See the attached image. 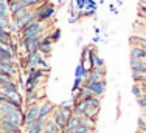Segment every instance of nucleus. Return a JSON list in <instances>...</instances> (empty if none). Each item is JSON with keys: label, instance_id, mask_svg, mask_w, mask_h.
<instances>
[{"label": "nucleus", "instance_id": "1", "mask_svg": "<svg viewBox=\"0 0 146 133\" xmlns=\"http://www.w3.org/2000/svg\"><path fill=\"white\" fill-rule=\"evenodd\" d=\"M39 108H40V104H37V102L27 107V111L23 113V118H22V124L25 127V132L39 119Z\"/></svg>", "mask_w": 146, "mask_h": 133}, {"label": "nucleus", "instance_id": "2", "mask_svg": "<svg viewBox=\"0 0 146 133\" xmlns=\"http://www.w3.org/2000/svg\"><path fill=\"white\" fill-rule=\"evenodd\" d=\"M42 34L39 36H30V37H23L20 39V45L23 47L27 54H33V53H37L39 51V47H40V40H42Z\"/></svg>", "mask_w": 146, "mask_h": 133}, {"label": "nucleus", "instance_id": "3", "mask_svg": "<svg viewBox=\"0 0 146 133\" xmlns=\"http://www.w3.org/2000/svg\"><path fill=\"white\" fill-rule=\"evenodd\" d=\"M44 33H45V23L34 20L33 23H30V25L20 33V39H23V37H30V36H39V34H44Z\"/></svg>", "mask_w": 146, "mask_h": 133}, {"label": "nucleus", "instance_id": "4", "mask_svg": "<svg viewBox=\"0 0 146 133\" xmlns=\"http://www.w3.org/2000/svg\"><path fill=\"white\" fill-rule=\"evenodd\" d=\"M82 88H87L90 90L95 96H98V97H101L104 92H106V80H101V82H89V80H84L82 82Z\"/></svg>", "mask_w": 146, "mask_h": 133}, {"label": "nucleus", "instance_id": "5", "mask_svg": "<svg viewBox=\"0 0 146 133\" xmlns=\"http://www.w3.org/2000/svg\"><path fill=\"white\" fill-rule=\"evenodd\" d=\"M0 73L14 79L17 76V68L14 61H0Z\"/></svg>", "mask_w": 146, "mask_h": 133}, {"label": "nucleus", "instance_id": "6", "mask_svg": "<svg viewBox=\"0 0 146 133\" xmlns=\"http://www.w3.org/2000/svg\"><path fill=\"white\" fill-rule=\"evenodd\" d=\"M54 13H56V9H54V5L53 3H48L47 6L40 11L39 14L36 16V20L37 22H42V23H45V22H48V20H51L54 17Z\"/></svg>", "mask_w": 146, "mask_h": 133}, {"label": "nucleus", "instance_id": "7", "mask_svg": "<svg viewBox=\"0 0 146 133\" xmlns=\"http://www.w3.org/2000/svg\"><path fill=\"white\" fill-rule=\"evenodd\" d=\"M51 118H53V121L54 124L58 125V128L59 130H64V127L67 125V121L64 119V115H62V108L59 107V105H54V108H53V111H51Z\"/></svg>", "mask_w": 146, "mask_h": 133}, {"label": "nucleus", "instance_id": "8", "mask_svg": "<svg viewBox=\"0 0 146 133\" xmlns=\"http://www.w3.org/2000/svg\"><path fill=\"white\" fill-rule=\"evenodd\" d=\"M34 14H33V11H30L28 14H27V16H23L22 19H19V20H16V22H13L16 25V28H17V31H19V33H22L23 30H25L27 26L30 25V23H33L34 22Z\"/></svg>", "mask_w": 146, "mask_h": 133}, {"label": "nucleus", "instance_id": "9", "mask_svg": "<svg viewBox=\"0 0 146 133\" xmlns=\"http://www.w3.org/2000/svg\"><path fill=\"white\" fill-rule=\"evenodd\" d=\"M53 108H54V105L50 102V101H44V102L40 104V108H39V119L47 121L48 116H51Z\"/></svg>", "mask_w": 146, "mask_h": 133}, {"label": "nucleus", "instance_id": "10", "mask_svg": "<svg viewBox=\"0 0 146 133\" xmlns=\"http://www.w3.org/2000/svg\"><path fill=\"white\" fill-rule=\"evenodd\" d=\"M129 65H131V70H132V71L140 73V74H145V76H146V62H145V61H140V59L131 57V59H129Z\"/></svg>", "mask_w": 146, "mask_h": 133}, {"label": "nucleus", "instance_id": "11", "mask_svg": "<svg viewBox=\"0 0 146 133\" xmlns=\"http://www.w3.org/2000/svg\"><path fill=\"white\" fill-rule=\"evenodd\" d=\"M53 45H54V42L50 39V36H45V37H42V40H40L39 51H40L44 56H50L51 50H53Z\"/></svg>", "mask_w": 146, "mask_h": 133}, {"label": "nucleus", "instance_id": "12", "mask_svg": "<svg viewBox=\"0 0 146 133\" xmlns=\"http://www.w3.org/2000/svg\"><path fill=\"white\" fill-rule=\"evenodd\" d=\"M22 124L17 122H11V121H2V127L0 132H16V133H22Z\"/></svg>", "mask_w": 146, "mask_h": 133}, {"label": "nucleus", "instance_id": "13", "mask_svg": "<svg viewBox=\"0 0 146 133\" xmlns=\"http://www.w3.org/2000/svg\"><path fill=\"white\" fill-rule=\"evenodd\" d=\"M0 92H3L6 94V96H13V94L19 93V85L14 82V80H11V82L8 84H3V85H0Z\"/></svg>", "mask_w": 146, "mask_h": 133}, {"label": "nucleus", "instance_id": "14", "mask_svg": "<svg viewBox=\"0 0 146 133\" xmlns=\"http://www.w3.org/2000/svg\"><path fill=\"white\" fill-rule=\"evenodd\" d=\"M131 57L140 59V61H146V48L141 45H135L131 48Z\"/></svg>", "mask_w": 146, "mask_h": 133}, {"label": "nucleus", "instance_id": "15", "mask_svg": "<svg viewBox=\"0 0 146 133\" xmlns=\"http://www.w3.org/2000/svg\"><path fill=\"white\" fill-rule=\"evenodd\" d=\"M87 108H89L87 101H78V102L75 104V107H73V115H76V116H84Z\"/></svg>", "mask_w": 146, "mask_h": 133}, {"label": "nucleus", "instance_id": "16", "mask_svg": "<svg viewBox=\"0 0 146 133\" xmlns=\"http://www.w3.org/2000/svg\"><path fill=\"white\" fill-rule=\"evenodd\" d=\"M30 11H31V9L28 8V6H25V5L20 6V8H19V9H16V11L13 13V14H9V17H11V22H16V20L22 19V17H23V16H27V14H28Z\"/></svg>", "mask_w": 146, "mask_h": 133}, {"label": "nucleus", "instance_id": "17", "mask_svg": "<svg viewBox=\"0 0 146 133\" xmlns=\"http://www.w3.org/2000/svg\"><path fill=\"white\" fill-rule=\"evenodd\" d=\"M89 76H90V70L86 68L84 64H78V66L75 70V78H81L86 80V79H89Z\"/></svg>", "mask_w": 146, "mask_h": 133}, {"label": "nucleus", "instance_id": "18", "mask_svg": "<svg viewBox=\"0 0 146 133\" xmlns=\"http://www.w3.org/2000/svg\"><path fill=\"white\" fill-rule=\"evenodd\" d=\"M37 99H39V96H37V90H36V92H30V93H27V99H25L27 107H28V105H33V104H36V102H37Z\"/></svg>", "mask_w": 146, "mask_h": 133}, {"label": "nucleus", "instance_id": "19", "mask_svg": "<svg viewBox=\"0 0 146 133\" xmlns=\"http://www.w3.org/2000/svg\"><path fill=\"white\" fill-rule=\"evenodd\" d=\"M86 80H89V82H101V80H104V78L101 74H98V73L95 71V70H92L90 71V76H89V79H86Z\"/></svg>", "mask_w": 146, "mask_h": 133}, {"label": "nucleus", "instance_id": "20", "mask_svg": "<svg viewBox=\"0 0 146 133\" xmlns=\"http://www.w3.org/2000/svg\"><path fill=\"white\" fill-rule=\"evenodd\" d=\"M45 0H22V3L25 6H28L30 9H33V8H36V6H39L40 3H44Z\"/></svg>", "mask_w": 146, "mask_h": 133}, {"label": "nucleus", "instance_id": "21", "mask_svg": "<svg viewBox=\"0 0 146 133\" xmlns=\"http://www.w3.org/2000/svg\"><path fill=\"white\" fill-rule=\"evenodd\" d=\"M48 36H50V39L54 42V43H56V42L61 39V28H54L53 30V33L51 34H48Z\"/></svg>", "mask_w": 146, "mask_h": 133}, {"label": "nucleus", "instance_id": "22", "mask_svg": "<svg viewBox=\"0 0 146 133\" xmlns=\"http://www.w3.org/2000/svg\"><path fill=\"white\" fill-rule=\"evenodd\" d=\"M82 82H84V79L75 78V82H73V87H72V92H78V90L82 87Z\"/></svg>", "mask_w": 146, "mask_h": 133}, {"label": "nucleus", "instance_id": "23", "mask_svg": "<svg viewBox=\"0 0 146 133\" xmlns=\"http://www.w3.org/2000/svg\"><path fill=\"white\" fill-rule=\"evenodd\" d=\"M132 94L134 96H137V97H140L141 94V87H140V84H134V87H132Z\"/></svg>", "mask_w": 146, "mask_h": 133}, {"label": "nucleus", "instance_id": "24", "mask_svg": "<svg viewBox=\"0 0 146 133\" xmlns=\"http://www.w3.org/2000/svg\"><path fill=\"white\" fill-rule=\"evenodd\" d=\"M84 2H86L84 9H95V11H96V3H95V0H84Z\"/></svg>", "mask_w": 146, "mask_h": 133}, {"label": "nucleus", "instance_id": "25", "mask_svg": "<svg viewBox=\"0 0 146 133\" xmlns=\"http://www.w3.org/2000/svg\"><path fill=\"white\" fill-rule=\"evenodd\" d=\"M137 104H138L141 108H146V94H145V93L141 94L140 97H137Z\"/></svg>", "mask_w": 146, "mask_h": 133}, {"label": "nucleus", "instance_id": "26", "mask_svg": "<svg viewBox=\"0 0 146 133\" xmlns=\"http://www.w3.org/2000/svg\"><path fill=\"white\" fill-rule=\"evenodd\" d=\"M11 80H14V79L9 78V76H6V74H2V73H0V85H3V84H8V82H11Z\"/></svg>", "mask_w": 146, "mask_h": 133}, {"label": "nucleus", "instance_id": "27", "mask_svg": "<svg viewBox=\"0 0 146 133\" xmlns=\"http://www.w3.org/2000/svg\"><path fill=\"white\" fill-rule=\"evenodd\" d=\"M81 16H84V17L95 16V9H82V11H81Z\"/></svg>", "mask_w": 146, "mask_h": 133}, {"label": "nucleus", "instance_id": "28", "mask_svg": "<svg viewBox=\"0 0 146 133\" xmlns=\"http://www.w3.org/2000/svg\"><path fill=\"white\" fill-rule=\"evenodd\" d=\"M95 71L104 78V76H106V66H104V65H103V66H98V68H95Z\"/></svg>", "mask_w": 146, "mask_h": 133}, {"label": "nucleus", "instance_id": "29", "mask_svg": "<svg viewBox=\"0 0 146 133\" xmlns=\"http://www.w3.org/2000/svg\"><path fill=\"white\" fill-rule=\"evenodd\" d=\"M84 6H86L84 0H76V8H78L79 11H82V9H84Z\"/></svg>", "mask_w": 146, "mask_h": 133}, {"label": "nucleus", "instance_id": "30", "mask_svg": "<svg viewBox=\"0 0 146 133\" xmlns=\"http://www.w3.org/2000/svg\"><path fill=\"white\" fill-rule=\"evenodd\" d=\"M138 125H140V130H146V122H145L143 118H140V119H138Z\"/></svg>", "mask_w": 146, "mask_h": 133}, {"label": "nucleus", "instance_id": "31", "mask_svg": "<svg viewBox=\"0 0 146 133\" xmlns=\"http://www.w3.org/2000/svg\"><path fill=\"white\" fill-rule=\"evenodd\" d=\"M6 97H8V96H6L5 93H3V92H0V102H5V101H6Z\"/></svg>", "mask_w": 146, "mask_h": 133}, {"label": "nucleus", "instance_id": "32", "mask_svg": "<svg viewBox=\"0 0 146 133\" xmlns=\"http://www.w3.org/2000/svg\"><path fill=\"white\" fill-rule=\"evenodd\" d=\"M109 9H110V11H112L113 14H117V8H115L113 5H109Z\"/></svg>", "mask_w": 146, "mask_h": 133}, {"label": "nucleus", "instance_id": "33", "mask_svg": "<svg viewBox=\"0 0 146 133\" xmlns=\"http://www.w3.org/2000/svg\"><path fill=\"white\" fill-rule=\"evenodd\" d=\"M100 40H101V39H100V36H95V37H93V42H100Z\"/></svg>", "mask_w": 146, "mask_h": 133}, {"label": "nucleus", "instance_id": "34", "mask_svg": "<svg viewBox=\"0 0 146 133\" xmlns=\"http://www.w3.org/2000/svg\"><path fill=\"white\" fill-rule=\"evenodd\" d=\"M0 133H16V132H0Z\"/></svg>", "mask_w": 146, "mask_h": 133}, {"label": "nucleus", "instance_id": "35", "mask_svg": "<svg viewBox=\"0 0 146 133\" xmlns=\"http://www.w3.org/2000/svg\"><path fill=\"white\" fill-rule=\"evenodd\" d=\"M138 133H146V130H138Z\"/></svg>", "mask_w": 146, "mask_h": 133}, {"label": "nucleus", "instance_id": "36", "mask_svg": "<svg viewBox=\"0 0 146 133\" xmlns=\"http://www.w3.org/2000/svg\"><path fill=\"white\" fill-rule=\"evenodd\" d=\"M0 127H2V119H0Z\"/></svg>", "mask_w": 146, "mask_h": 133}, {"label": "nucleus", "instance_id": "37", "mask_svg": "<svg viewBox=\"0 0 146 133\" xmlns=\"http://www.w3.org/2000/svg\"><path fill=\"white\" fill-rule=\"evenodd\" d=\"M103 2H104V0H100V3H103Z\"/></svg>", "mask_w": 146, "mask_h": 133}, {"label": "nucleus", "instance_id": "38", "mask_svg": "<svg viewBox=\"0 0 146 133\" xmlns=\"http://www.w3.org/2000/svg\"><path fill=\"white\" fill-rule=\"evenodd\" d=\"M0 2H2V0H0Z\"/></svg>", "mask_w": 146, "mask_h": 133}]
</instances>
